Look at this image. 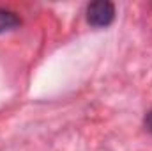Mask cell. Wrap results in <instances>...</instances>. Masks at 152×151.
I'll list each match as a JSON object with an SVG mask.
<instances>
[{
  "instance_id": "1",
  "label": "cell",
  "mask_w": 152,
  "mask_h": 151,
  "mask_svg": "<svg viewBox=\"0 0 152 151\" xmlns=\"http://www.w3.org/2000/svg\"><path fill=\"white\" fill-rule=\"evenodd\" d=\"M115 18V5L110 0H96L87 7V21L92 27H108Z\"/></svg>"
},
{
  "instance_id": "2",
  "label": "cell",
  "mask_w": 152,
  "mask_h": 151,
  "mask_svg": "<svg viewBox=\"0 0 152 151\" xmlns=\"http://www.w3.org/2000/svg\"><path fill=\"white\" fill-rule=\"evenodd\" d=\"M20 23H21V21H20V18H18L16 13L7 11V9H0V34L16 29Z\"/></svg>"
},
{
  "instance_id": "3",
  "label": "cell",
  "mask_w": 152,
  "mask_h": 151,
  "mask_svg": "<svg viewBox=\"0 0 152 151\" xmlns=\"http://www.w3.org/2000/svg\"><path fill=\"white\" fill-rule=\"evenodd\" d=\"M145 126L149 128V132H152V110L145 115Z\"/></svg>"
}]
</instances>
